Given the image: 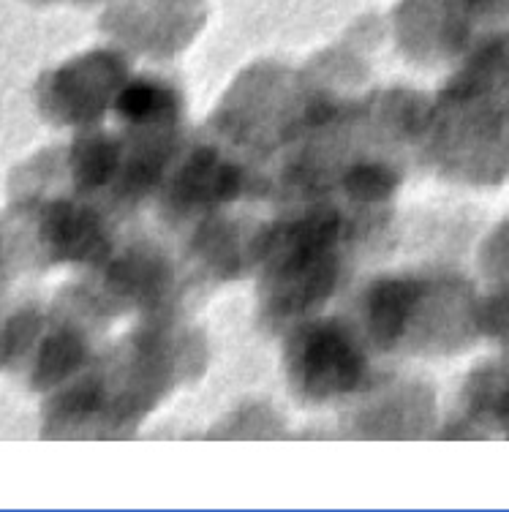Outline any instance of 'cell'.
Listing matches in <instances>:
<instances>
[{
	"instance_id": "obj_1",
	"label": "cell",
	"mask_w": 509,
	"mask_h": 512,
	"mask_svg": "<svg viewBox=\"0 0 509 512\" xmlns=\"http://www.w3.org/2000/svg\"><path fill=\"white\" fill-rule=\"evenodd\" d=\"M161 107H164V93H158L156 88H147V85L128 88L118 99L120 115H126L131 120L150 118Z\"/></svg>"
},
{
	"instance_id": "obj_2",
	"label": "cell",
	"mask_w": 509,
	"mask_h": 512,
	"mask_svg": "<svg viewBox=\"0 0 509 512\" xmlns=\"http://www.w3.org/2000/svg\"><path fill=\"white\" fill-rule=\"evenodd\" d=\"M352 188L357 194H363V197H379V194L387 191V175L379 172V169H363L352 180Z\"/></svg>"
}]
</instances>
